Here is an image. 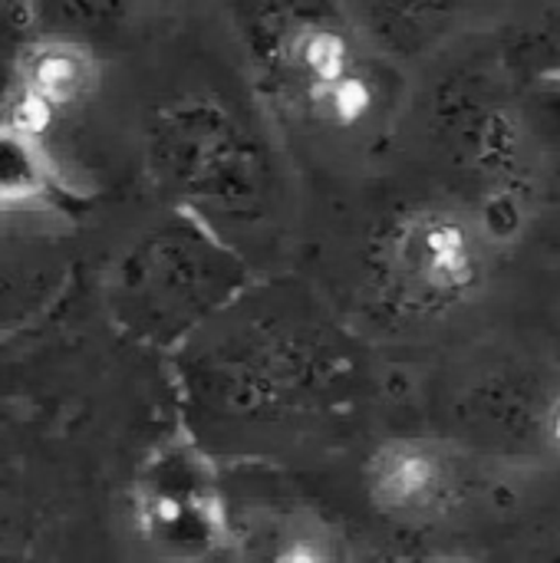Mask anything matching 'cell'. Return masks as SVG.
Segmentation results:
<instances>
[{
	"label": "cell",
	"instance_id": "obj_1",
	"mask_svg": "<svg viewBox=\"0 0 560 563\" xmlns=\"http://www.w3.org/2000/svg\"><path fill=\"white\" fill-rule=\"evenodd\" d=\"M238 30L267 109L330 152H370L403 106V73L340 0H244Z\"/></svg>",
	"mask_w": 560,
	"mask_h": 563
},
{
	"label": "cell",
	"instance_id": "obj_2",
	"mask_svg": "<svg viewBox=\"0 0 560 563\" xmlns=\"http://www.w3.org/2000/svg\"><path fill=\"white\" fill-rule=\"evenodd\" d=\"M142 148L172 208L191 211L241 254L248 244L281 238L290 201L284 162L264 125L234 99L188 89L158 102Z\"/></svg>",
	"mask_w": 560,
	"mask_h": 563
},
{
	"label": "cell",
	"instance_id": "obj_3",
	"mask_svg": "<svg viewBox=\"0 0 560 563\" xmlns=\"http://www.w3.org/2000/svg\"><path fill=\"white\" fill-rule=\"evenodd\" d=\"M251 284V261L234 244L191 211L172 208L112 257L102 307L125 340L175 353Z\"/></svg>",
	"mask_w": 560,
	"mask_h": 563
},
{
	"label": "cell",
	"instance_id": "obj_4",
	"mask_svg": "<svg viewBox=\"0 0 560 563\" xmlns=\"http://www.w3.org/2000/svg\"><path fill=\"white\" fill-rule=\"evenodd\" d=\"M488 247L492 241L462 198L399 201L363 241V294L380 317L396 323L446 317L482 290Z\"/></svg>",
	"mask_w": 560,
	"mask_h": 563
},
{
	"label": "cell",
	"instance_id": "obj_5",
	"mask_svg": "<svg viewBox=\"0 0 560 563\" xmlns=\"http://www.w3.org/2000/svg\"><path fill=\"white\" fill-rule=\"evenodd\" d=\"M426 125L446 162L472 185L469 208L485 238H521L535 211L538 145L512 86L492 69L449 73L432 89Z\"/></svg>",
	"mask_w": 560,
	"mask_h": 563
},
{
	"label": "cell",
	"instance_id": "obj_6",
	"mask_svg": "<svg viewBox=\"0 0 560 563\" xmlns=\"http://www.w3.org/2000/svg\"><path fill=\"white\" fill-rule=\"evenodd\" d=\"M139 541L158 563H211L231 551V501L211 452L185 429L155 442L129 488Z\"/></svg>",
	"mask_w": 560,
	"mask_h": 563
},
{
	"label": "cell",
	"instance_id": "obj_7",
	"mask_svg": "<svg viewBox=\"0 0 560 563\" xmlns=\"http://www.w3.org/2000/svg\"><path fill=\"white\" fill-rule=\"evenodd\" d=\"M99 82L102 59L96 46L36 33L23 49L17 96L3 119L43 139L50 125L86 109L99 92Z\"/></svg>",
	"mask_w": 560,
	"mask_h": 563
},
{
	"label": "cell",
	"instance_id": "obj_8",
	"mask_svg": "<svg viewBox=\"0 0 560 563\" xmlns=\"http://www.w3.org/2000/svg\"><path fill=\"white\" fill-rule=\"evenodd\" d=\"M366 488L386 518L436 521L449 515L465 488L462 465L446 442L393 439L383 442L366 465Z\"/></svg>",
	"mask_w": 560,
	"mask_h": 563
},
{
	"label": "cell",
	"instance_id": "obj_9",
	"mask_svg": "<svg viewBox=\"0 0 560 563\" xmlns=\"http://www.w3.org/2000/svg\"><path fill=\"white\" fill-rule=\"evenodd\" d=\"M73 280L63 244L36 224L0 231V343L53 310Z\"/></svg>",
	"mask_w": 560,
	"mask_h": 563
},
{
	"label": "cell",
	"instance_id": "obj_10",
	"mask_svg": "<svg viewBox=\"0 0 560 563\" xmlns=\"http://www.w3.org/2000/svg\"><path fill=\"white\" fill-rule=\"evenodd\" d=\"M356 26L393 59L413 63L469 26L488 0H340Z\"/></svg>",
	"mask_w": 560,
	"mask_h": 563
},
{
	"label": "cell",
	"instance_id": "obj_11",
	"mask_svg": "<svg viewBox=\"0 0 560 563\" xmlns=\"http://www.w3.org/2000/svg\"><path fill=\"white\" fill-rule=\"evenodd\" d=\"M234 563H340V541L333 528L310 511L248 515L231 511Z\"/></svg>",
	"mask_w": 560,
	"mask_h": 563
},
{
	"label": "cell",
	"instance_id": "obj_12",
	"mask_svg": "<svg viewBox=\"0 0 560 563\" xmlns=\"http://www.w3.org/2000/svg\"><path fill=\"white\" fill-rule=\"evenodd\" d=\"M545 406L548 399L538 393H528L525 383L495 379L492 386L479 389L465 402L462 416H465L469 432H482L479 442L515 449L521 442H541Z\"/></svg>",
	"mask_w": 560,
	"mask_h": 563
},
{
	"label": "cell",
	"instance_id": "obj_13",
	"mask_svg": "<svg viewBox=\"0 0 560 563\" xmlns=\"http://www.w3.org/2000/svg\"><path fill=\"white\" fill-rule=\"evenodd\" d=\"M36 33L66 36L89 46L119 43L139 26L152 0H26Z\"/></svg>",
	"mask_w": 560,
	"mask_h": 563
},
{
	"label": "cell",
	"instance_id": "obj_14",
	"mask_svg": "<svg viewBox=\"0 0 560 563\" xmlns=\"http://www.w3.org/2000/svg\"><path fill=\"white\" fill-rule=\"evenodd\" d=\"M53 185V162L43 139L0 119V201L26 214H43L40 208H46Z\"/></svg>",
	"mask_w": 560,
	"mask_h": 563
},
{
	"label": "cell",
	"instance_id": "obj_15",
	"mask_svg": "<svg viewBox=\"0 0 560 563\" xmlns=\"http://www.w3.org/2000/svg\"><path fill=\"white\" fill-rule=\"evenodd\" d=\"M502 66L515 82L535 89L560 86V0H545L512 30L502 49Z\"/></svg>",
	"mask_w": 560,
	"mask_h": 563
},
{
	"label": "cell",
	"instance_id": "obj_16",
	"mask_svg": "<svg viewBox=\"0 0 560 563\" xmlns=\"http://www.w3.org/2000/svg\"><path fill=\"white\" fill-rule=\"evenodd\" d=\"M36 36L33 13L26 0H0V119L7 115L17 79H20V59L26 43Z\"/></svg>",
	"mask_w": 560,
	"mask_h": 563
},
{
	"label": "cell",
	"instance_id": "obj_17",
	"mask_svg": "<svg viewBox=\"0 0 560 563\" xmlns=\"http://www.w3.org/2000/svg\"><path fill=\"white\" fill-rule=\"evenodd\" d=\"M525 115H528L538 155H545L554 165V175H558L560 181V86L535 89Z\"/></svg>",
	"mask_w": 560,
	"mask_h": 563
},
{
	"label": "cell",
	"instance_id": "obj_18",
	"mask_svg": "<svg viewBox=\"0 0 560 563\" xmlns=\"http://www.w3.org/2000/svg\"><path fill=\"white\" fill-rule=\"evenodd\" d=\"M541 445L560 455V393L548 399L545 406V426H541Z\"/></svg>",
	"mask_w": 560,
	"mask_h": 563
},
{
	"label": "cell",
	"instance_id": "obj_19",
	"mask_svg": "<svg viewBox=\"0 0 560 563\" xmlns=\"http://www.w3.org/2000/svg\"><path fill=\"white\" fill-rule=\"evenodd\" d=\"M528 563H560V525L545 531V538L535 544Z\"/></svg>",
	"mask_w": 560,
	"mask_h": 563
},
{
	"label": "cell",
	"instance_id": "obj_20",
	"mask_svg": "<svg viewBox=\"0 0 560 563\" xmlns=\"http://www.w3.org/2000/svg\"><path fill=\"white\" fill-rule=\"evenodd\" d=\"M545 241L548 247L560 257V181H558V195L551 198L548 211H545Z\"/></svg>",
	"mask_w": 560,
	"mask_h": 563
},
{
	"label": "cell",
	"instance_id": "obj_21",
	"mask_svg": "<svg viewBox=\"0 0 560 563\" xmlns=\"http://www.w3.org/2000/svg\"><path fill=\"white\" fill-rule=\"evenodd\" d=\"M419 563H475L472 558H465V554H436V558H426V561Z\"/></svg>",
	"mask_w": 560,
	"mask_h": 563
}]
</instances>
